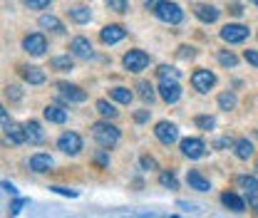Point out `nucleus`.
I'll use <instances>...</instances> for the list:
<instances>
[{"instance_id": "1", "label": "nucleus", "mask_w": 258, "mask_h": 218, "mask_svg": "<svg viewBox=\"0 0 258 218\" xmlns=\"http://www.w3.org/2000/svg\"><path fill=\"white\" fill-rule=\"evenodd\" d=\"M92 134H95L97 144L104 147V149H109V147H114L119 141V129L114 124H109V122H97L92 126Z\"/></svg>"}, {"instance_id": "2", "label": "nucleus", "mask_w": 258, "mask_h": 218, "mask_svg": "<svg viewBox=\"0 0 258 218\" xmlns=\"http://www.w3.org/2000/svg\"><path fill=\"white\" fill-rule=\"evenodd\" d=\"M154 15L159 18L161 23H169V25H179L184 20V10L176 3H171V0H161L157 5V10H154Z\"/></svg>"}, {"instance_id": "3", "label": "nucleus", "mask_w": 258, "mask_h": 218, "mask_svg": "<svg viewBox=\"0 0 258 218\" xmlns=\"http://www.w3.org/2000/svg\"><path fill=\"white\" fill-rule=\"evenodd\" d=\"M122 62H124V67H127L129 72H142V69H147V64H149V55L142 52V50H129Z\"/></svg>"}, {"instance_id": "4", "label": "nucleus", "mask_w": 258, "mask_h": 218, "mask_svg": "<svg viewBox=\"0 0 258 218\" xmlns=\"http://www.w3.org/2000/svg\"><path fill=\"white\" fill-rule=\"evenodd\" d=\"M57 149H62L64 154H80V149H82V139H80V134H75V131H64L60 134V139H57Z\"/></svg>"}, {"instance_id": "5", "label": "nucleus", "mask_w": 258, "mask_h": 218, "mask_svg": "<svg viewBox=\"0 0 258 218\" xmlns=\"http://www.w3.org/2000/svg\"><path fill=\"white\" fill-rule=\"evenodd\" d=\"M191 85L196 92H209V90L216 85V75L209 72V69H196L191 75Z\"/></svg>"}, {"instance_id": "6", "label": "nucleus", "mask_w": 258, "mask_h": 218, "mask_svg": "<svg viewBox=\"0 0 258 218\" xmlns=\"http://www.w3.org/2000/svg\"><path fill=\"white\" fill-rule=\"evenodd\" d=\"M159 97L164 99V102H169V104L179 102V97H181V85H179L176 80H161Z\"/></svg>"}, {"instance_id": "7", "label": "nucleus", "mask_w": 258, "mask_h": 218, "mask_svg": "<svg viewBox=\"0 0 258 218\" xmlns=\"http://www.w3.org/2000/svg\"><path fill=\"white\" fill-rule=\"evenodd\" d=\"M23 50L25 52H30L35 57H40V55H45V50H47V40L42 37V35H28L25 40H23Z\"/></svg>"}, {"instance_id": "8", "label": "nucleus", "mask_w": 258, "mask_h": 218, "mask_svg": "<svg viewBox=\"0 0 258 218\" xmlns=\"http://www.w3.org/2000/svg\"><path fill=\"white\" fill-rule=\"evenodd\" d=\"M70 52H72V57H80V60H90L95 55L92 52V42L87 37H75L70 42Z\"/></svg>"}, {"instance_id": "9", "label": "nucleus", "mask_w": 258, "mask_h": 218, "mask_svg": "<svg viewBox=\"0 0 258 218\" xmlns=\"http://www.w3.org/2000/svg\"><path fill=\"white\" fill-rule=\"evenodd\" d=\"M246 37H248V28L246 25L233 23V25H224L221 28V40H226V42H243Z\"/></svg>"}, {"instance_id": "10", "label": "nucleus", "mask_w": 258, "mask_h": 218, "mask_svg": "<svg viewBox=\"0 0 258 218\" xmlns=\"http://www.w3.org/2000/svg\"><path fill=\"white\" fill-rule=\"evenodd\" d=\"M154 134H157V139H159L161 144H174L179 139V129L171 124V122H159L157 129H154Z\"/></svg>"}, {"instance_id": "11", "label": "nucleus", "mask_w": 258, "mask_h": 218, "mask_svg": "<svg viewBox=\"0 0 258 218\" xmlns=\"http://www.w3.org/2000/svg\"><path fill=\"white\" fill-rule=\"evenodd\" d=\"M181 152H184V156H189V159H201L204 156V152H206V144L201 141V139H184L181 141Z\"/></svg>"}, {"instance_id": "12", "label": "nucleus", "mask_w": 258, "mask_h": 218, "mask_svg": "<svg viewBox=\"0 0 258 218\" xmlns=\"http://www.w3.org/2000/svg\"><path fill=\"white\" fill-rule=\"evenodd\" d=\"M124 35H127V30L122 25H107V28H102V32H99V37H102L104 45H114V42L124 40Z\"/></svg>"}, {"instance_id": "13", "label": "nucleus", "mask_w": 258, "mask_h": 218, "mask_svg": "<svg viewBox=\"0 0 258 218\" xmlns=\"http://www.w3.org/2000/svg\"><path fill=\"white\" fill-rule=\"evenodd\" d=\"M57 90H60V94H62L67 102H85V99H87V92H82L77 85H67V82H60V85H57Z\"/></svg>"}, {"instance_id": "14", "label": "nucleus", "mask_w": 258, "mask_h": 218, "mask_svg": "<svg viewBox=\"0 0 258 218\" xmlns=\"http://www.w3.org/2000/svg\"><path fill=\"white\" fill-rule=\"evenodd\" d=\"M236 184L243 188V193L248 196V203L258 201V181L253 179V176H238V179H236Z\"/></svg>"}, {"instance_id": "15", "label": "nucleus", "mask_w": 258, "mask_h": 218, "mask_svg": "<svg viewBox=\"0 0 258 218\" xmlns=\"http://www.w3.org/2000/svg\"><path fill=\"white\" fill-rule=\"evenodd\" d=\"M42 114H45V119L52 122V124H64V122H67V109H62L60 104H47Z\"/></svg>"}, {"instance_id": "16", "label": "nucleus", "mask_w": 258, "mask_h": 218, "mask_svg": "<svg viewBox=\"0 0 258 218\" xmlns=\"http://www.w3.org/2000/svg\"><path fill=\"white\" fill-rule=\"evenodd\" d=\"M52 156L50 154H35L30 159V169L35 171V174H45V171H50L52 169Z\"/></svg>"}, {"instance_id": "17", "label": "nucleus", "mask_w": 258, "mask_h": 218, "mask_svg": "<svg viewBox=\"0 0 258 218\" xmlns=\"http://www.w3.org/2000/svg\"><path fill=\"white\" fill-rule=\"evenodd\" d=\"M194 13H196V18L204 20V23H216L219 15H221V10H216L214 5H196Z\"/></svg>"}, {"instance_id": "18", "label": "nucleus", "mask_w": 258, "mask_h": 218, "mask_svg": "<svg viewBox=\"0 0 258 218\" xmlns=\"http://www.w3.org/2000/svg\"><path fill=\"white\" fill-rule=\"evenodd\" d=\"M221 201H224V206H226V208H231V211H236V213L246 211V201H243L241 196L231 193V191H226L224 196H221Z\"/></svg>"}, {"instance_id": "19", "label": "nucleus", "mask_w": 258, "mask_h": 218, "mask_svg": "<svg viewBox=\"0 0 258 218\" xmlns=\"http://www.w3.org/2000/svg\"><path fill=\"white\" fill-rule=\"evenodd\" d=\"M5 136H8L10 144H23V141H28L25 126H20V124H10L8 129H5Z\"/></svg>"}, {"instance_id": "20", "label": "nucleus", "mask_w": 258, "mask_h": 218, "mask_svg": "<svg viewBox=\"0 0 258 218\" xmlns=\"http://www.w3.org/2000/svg\"><path fill=\"white\" fill-rule=\"evenodd\" d=\"M186 184H189V188H194V191H209V188H211V184H209L199 171H189V174H186Z\"/></svg>"}, {"instance_id": "21", "label": "nucleus", "mask_w": 258, "mask_h": 218, "mask_svg": "<svg viewBox=\"0 0 258 218\" xmlns=\"http://www.w3.org/2000/svg\"><path fill=\"white\" fill-rule=\"evenodd\" d=\"M25 134H28V141L30 144H40L45 139V131H42V126L37 124V122H28L25 124Z\"/></svg>"}, {"instance_id": "22", "label": "nucleus", "mask_w": 258, "mask_h": 218, "mask_svg": "<svg viewBox=\"0 0 258 218\" xmlns=\"http://www.w3.org/2000/svg\"><path fill=\"white\" fill-rule=\"evenodd\" d=\"M70 18H72L75 23L85 25V23H90V20H92V10H90V8H85V5H77V8H72V10H70Z\"/></svg>"}, {"instance_id": "23", "label": "nucleus", "mask_w": 258, "mask_h": 218, "mask_svg": "<svg viewBox=\"0 0 258 218\" xmlns=\"http://www.w3.org/2000/svg\"><path fill=\"white\" fill-rule=\"evenodd\" d=\"M23 77H25V82H30V85H42V82H45V72H42L40 67H23Z\"/></svg>"}, {"instance_id": "24", "label": "nucleus", "mask_w": 258, "mask_h": 218, "mask_svg": "<svg viewBox=\"0 0 258 218\" xmlns=\"http://www.w3.org/2000/svg\"><path fill=\"white\" fill-rule=\"evenodd\" d=\"M233 152H236L238 159H251L253 156V144L248 139H238V141H233Z\"/></svg>"}, {"instance_id": "25", "label": "nucleus", "mask_w": 258, "mask_h": 218, "mask_svg": "<svg viewBox=\"0 0 258 218\" xmlns=\"http://www.w3.org/2000/svg\"><path fill=\"white\" fill-rule=\"evenodd\" d=\"M40 28H42V30H52V32H62L64 30L62 23H60L55 15H42V18H40Z\"/></svg>"}, {"instance_id": "26", "label": "nucleus", "mask_w": 258, "mask_h": 218, "mask_svg": "<svg viewBox=\"0 0 258 218\" xmlns=\"http://www.w3.org/2000/svg\"><path fill=\"white\" fill-rule=\"evenodd\" d=\"M109 97L117 99L119 104H129L132 102V90H127V87H114V90H109Z\"/></svg>"}, {"instance_id": "27", "label": "nucleus", "mask_w": 258, "mask_h": 218, "mask_svg": "<svg viewBox=\"0 0 258 218\" xmlns=\"http://www.w3.org/2000/svg\"><path fill=\"white\" fill-rule=\"evenodd\" d=\"M50 64H52L57 72H70V69H72V57H70V55H64V57H52Z\"/></svg>"}, {"instance_id": "28", "label": "nucleus", "mask_w": 258, "mask_h": 218, "mask_svg": "<svg viewBox=\"0 0 258 218\" xmlns=\"http://www.w3.org/2000/svg\"><path fill=\"white\" fill-rule=\"evenodd\" d=\"M97 112H99L102 117H107V119H114V117H117V109H114L107 99H99V102H97Z\"/></svg>"}, {"instance_id": "29", "label": "nucleus", "mask_w": 258, "mask_h": 218, "mask_svg": "<svg viewBox=\"0 0 258 218\" xmlns=\"http://www.w3.org/2000/svg\"><path fill=\"white\" fill-rule=\"evenodd\" d=\"M137 90H139V97H142L147 104H152V102H154V87H152L149 82H139V85H137Z\"/></svg>"}, {"instance_id": "30", "label": "nucleus", "mask_w": 258, "mask_h": 218, "mask_svg": "<svg viewBox=\"0 0 258 218\" xmlns=\"http://www.w3.org/2000/svg\"><path fill=\"white\" fill-rule=\"evenodd\" d=\"M157 75H159V80H179V69L171 67V64H161Z\"/></svg>"}, {"instance_id": "31", "label": "nucleus", "mask_w": 258, "mask_h": 218, "mask_svg": "<svg viewBox=\"0 0 258 218\" xmlns=\"http://www.w3.org/2000/svg\"><path fill=\"white\" fill-rule=\"evenodd\" d=\"M219 107H221V109H226V112H228V109H233V107H236V94H233V92L219 94Z\"/></svg>"}, {"instance_id": "32", "label": "nucleus", "mask_w": 258, "mask_h": 218, "mask_svg": "<svg viewBox=\"0 0 258 218\" xmlns=\"http://www.w3.org/2000/svg\"><path fill=\"white\" fill-rule=\"evenodd\" d=\"M219 62L224 64V67H236V64H238V57H236L233 52H219Z\"/></svg>"}, {"instance_id": "33", "label": "nucleus", "mask_w": 258, "mask_h": 218, "mask_svg": "<svg viewBox=\"0 0 258 218\" xmlns=\"http://www.w3.org/2000/svg\"><path fill=\"white\" fill-rule=\"evenodd\" d=\"M159 184L161 186H166V188H179V184H176V176L174 174H159Z\"/></svg>"}, {"instance_id": "34", "label": "nucleus", "mask_w": 258, "mask_h": 218, "mask_svg": "<svg viewBox=\"0 0 258 218\" xmlns=\"http://www.w3.org/2000/svg\"><path fill=\"white\" fill-rule=\"evenodd\" d=\"M109 5V10L114 13H127V0H104Z\"/></svg>"}, {"instance_id": "35", "label": "nucleus", "mask_w": 258, "mask_h": 218, "mask_svg": "<svg viewBox=\"0 0 258 218\" xmlns=\"http://www.w3.org/2000/svg\"><path fill=\"white\" fill-rule=\"evenodd\" d=\"M214 124H216L214 117H196V126H199V129H206V131H209V129H214Z\"/></svg>"}, {"instance_id": "36", "label": "nucleus", "mask_w": 258, "mask_h": 218, "mask_svg": "<svg viewBox=\"0 0 258 218\" xmlns=\"http://www.w3.org/2000/svg\"><path fill=\"white\" fill-rule=\"evenodd\" d=\"M5 94H8V97H10L13 102H18V99L23 97V92H20V87H18V85H10V87L5 90Z\"/></svg>"}, {"instance_id": "37", "label": "nucleus", "mask_w": 258, "mask_h": 218, "mask_svg": "<svg viewBox=\"0 0 258 218\" xmlns=\"http://www.w3.org/2000/svg\"><path fill=\"white\" fill-rule=\"evenodd\" d=\"M25 5L32 8V10H42V8H47V5H50V0H25Z\"/></svg>"}, {"instance_id": "38", "label": "nucleus", "mask_w": 258, "mask_h": 218, "mask_svg": "<svg viewBox=\"0 0 258 218\" xmlns=\"http://www.w3.org/2000/svg\"><path fill=\"white\" fill-rule=\"evenodd\" d=\"M25 203H28V198H18V201L10 206V216H18V213L23 211V206H25Z\"/></svg>"}, {"instance_id": "39", "label": "nucleus", "mask_w": 258, "mask_h": 218, "mask_svg": "<svg viewBox=\"0 0 258 218\" xmlns=\"http://www.w3.org/2000/svg\"><path fill=\"white\" fill-rule=\"evenodd\" d=\"M243 57H246V62H251L253 67H258V52L256 50H246V52H243Z\"/></svg>"}, {"instance_id": "40", "label": "nucleus", "mask_w": 258, "mask_h": 218, "mask_svg": "<svg viewBox=\"0 0 258 218\" xmlns=\"http://www.w3.org/2000/svg\"><path fill=\"white\" fill-rule=\"evenodd\" d=\"M142 169H149L152 171V169H157V161L152 156H142Z\"/></svg>"}, {"instance_id": "41", "label": "nucleus", "mask_w": 258, "mask_h": 218, "mask_svg": "<svg viewBox=\"0 0 258 218\" xmlns=\"http://www.w3.org/2000/svg\"><path fill=\"white\" fill-rule=\"evenodd\" d=\"M50 188H52L55 193H62V196H70V198H75V196H77L75 191H70V188H62V186H50Z\"/></svg>"}, {"instance_id": "42", "label": "nucleus", "mask_w": 258, "mask_h": 218, "mask_svg": "<svg viewBox=\"0 0 258 218\" xmlns=\"http://www.w3.org/2000/svg\"><path fill=\"white\" fill-rule=\"evenodd\" d=\"M3 191H5V193H13V196H15V193H18V188L13 186V184H10V181H3Z\"/></svg>"}, {"instance_id": "43", "label": "nucleus", "mask_w": 258, "mask_h": 218, "mask_svg": "<svg viewBox=\"0 0 258 218\" xmlns=\"http://www.w3.org/2000/svg\"><path fill=\"white\" fill-rule=\"evenodd\" d=\"M161 0H144V8H147V10H152V13H154V10H157V5H159Z\"/></svg>"}, {"instance_id": "44", "label": "nucleus", "mask_w": 258, "mask_h": 218, "mask_svg": "<svg viewBox=\"0 0 258 218\" xmlns=\"http://www.w3.org/2000/svg\"><path fill=\"white\" fill-rule=\"evenodd\" d=\"M231 144H233L231 139H219V141H216L214 147H216V149H226V147H231Z\"/></svg>"}, {"instance_id": "45", "label": "nucleus", "mask_w": 258, "mask_h": 218, "mask_svg": "<svg viewBox=\"0 0 258 218\" xmlns=\"http://www.w3.org/2000/svg\"><path fill=\"white\" fill-rule=\"evenodd\" d=\"M134 119H137V122H147V119H149V112H137Z\"/></svg>"}, {"instance_id": "46", "label": "nucleus", "mask_w": 258, "mask_h": 218, "mask_svg": "<svg viewBox=\"0 0 258 218\" xmlns=\"http://www.w3.org/2000/svg\"><path fill=\"white\" fill-rule=\"evenodd\" d=\"M181 57H194V47H181Z\"/></svg>"}, {"instance_id": "47", "label": "nucleus", "mask_w": 258, "mask_h": 218, "mask_svg": "<svg viewBox=\"0 0 258 218\" xmlns=\"http://www.w3.org/2000/svg\"><path fill=\"white\" fill-rule=\"evenodd\" d=\"M107 161H109V159H107L104 152H102V154H97V164H99V166H107Z\"/></svg>"}, {"instance_id": "48", "label": "nucleus", "mask_w": 258, "mask_h": 218, "mask_svg": "<svg viewBox=\"0 0 258 218\" xmlns=\"http://www.w3.org/2000/svg\"><path fill=\"white\" fill-rule=\"evenodd\" d=\"M241 13H243V8L233 3V5H231V15H241Z\"/></svg>"}, {"instance_id": "49", "label": "nucleus", "mask_w": 258, "mask_h": 218, "mask_svg": "<svg viewBox=\"0 0 258 218\" xmlns=\"http://www.w3.org/2000/svg\"><path fill=\"white\" fill-rule=\"evenodd\" d=\"M253 3H256V5H258V0H253Z\"/></svg>"}, {"instance_id": "50", "label": "nucleus", "mask_w": 258, "mask_h": 218, "mask_svg": "<svg viewBox=\"0 0 258 218\" xmlns=\"http://www.w3.org/2000/svg\"><path fill=\"white\" fill-rule=\"evenodd\" d=\"M256 136H258V131H256Z\"/></svg>"}]
</instances>
